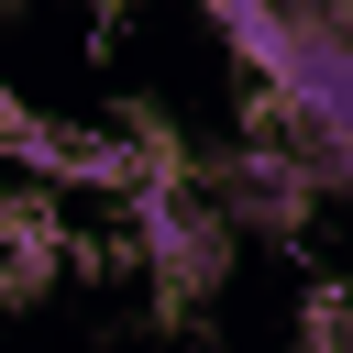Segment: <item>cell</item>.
Here are the masks:
<instances>
[{"instance_id": "6da1fadb", "label": "cell", "mask_w": 353, "mask_h": 353, "mask_svg": "<svg viewBox=\"0 0 353 353\" xmlns=\"http://www.w3.org/2000/svg\"><path fill=\"white\" fill-rule=\"evenodd\" d=\"M132 254L154 265L165 309H199V298H221V276H232V210H221L199 176H165V188L132 199Z\"/></svg>"}]
</instances>
